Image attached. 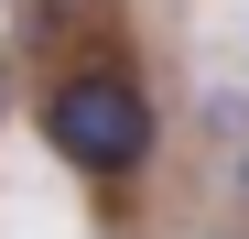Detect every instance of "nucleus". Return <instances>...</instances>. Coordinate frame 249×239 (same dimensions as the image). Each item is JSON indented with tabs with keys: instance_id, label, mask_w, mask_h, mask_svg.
I'll return each mask as SVG.
<instances>
[{
	"instance_id": "1",
	"label": "nucleus",
	"mask_w": 249,
	"mask_h": 239,
	"mask_svg": "<svg viewBox=\"0 0 249 239\" xmlns=\"http://www.w3.org/2000/svg\"><path fill=\"white\" fill-rule=\"evenodd\" d=\"M44 141L65 152L76 174H141L152 163V98H141V76H119V65H87V76H65V87L44 98Z\"/></svg>"
},
{
	"instance_id": "3",
	"label": "nucleus",
	"mask_w": 249,
	"mask_h": 239,
	"mask_svg": "<svg viewBox=\"0 0 249 239\" xmlns=\"http://www.w3.org/2000/svg\"><path fill=\"white\" fill-rule=\"evenodd\" d=\"M238 185H249V163H238Z\"/></svg>"
},
{
	"instance_id": "2",
	"label": "nucleus",
	"mask_w": 249,
	"mask_h": 239,
	"mask_svg": "<svg viewBox=\"0 0 249 239\" xmlns=\"http://www.w3.org/2000/svg\"><path fill=\"white\" fill-rule=\"evenodd\" d=\"M0 109H11V55H0Z\"/></svg>"
}]
</instances>
